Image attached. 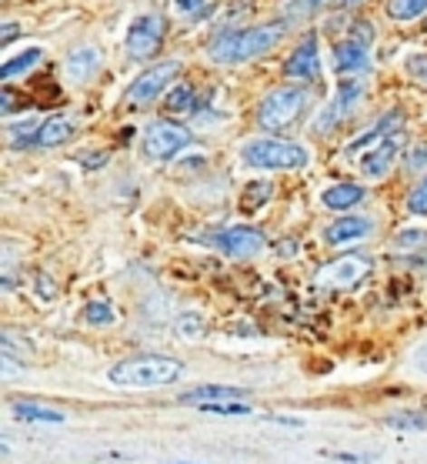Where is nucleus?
I'll return each instance as SVG.
<instances>
[{
	"instance_id": "nucleus-23",
	"label": "nucleus",
	"mask_w": 427,
	"mask_h": 464,
	"mask_svg": "<svg viewBox=\"0 0 427 464\" xmlns=\"http://www.w3.org/2000/svg\"><path fill=\"white\" fill-rule=\"evenodd\" d=\"M83 321H87V324H111V321H114V307L107 304V301H91V304L83 307Z\"/></svg>"
},
{
	"instance_id": "nucleus-14",
	"label": "nucleus",
	"mask_w": 427,
	"mask_h": 464,
	"mask_svg": "<svg viewBox=\"0 0 427 464\" xmlns=\"http://www.w3.org/2000/svg\"><path fill=\"white\" fill-rule=\"evenodd\" d=\"M334 61H337V71H341V74L367 71V63H371V57H367V44L347 37L345 44H337V57H334Z\"/></svg>"
},
{
	"instance_id": "nucleus-2",
	"label": "nucleus",
	"mask_w": 427,
	"mask_h": 464,
	"mask_svg": "<svg viewBox=\"0 0 427 464\" xmlns=\"http://www.w3.org/2000/svg\"><path fill=\"white\" fill-rule=\"evenodd\" d=\"M184 374V364L167 354H141V358H127L114 364L111 381L117 388H164L174 384Z\"/></svg>"
},
{
	"instance_id": "nucleus-6",
	"label": "nucleus",
	"mask_w": 427,
	"mask_h": 464,
	"mask_svg": "<svg viewBox=\"0 0 427 464\" xmlns=\"http://www.w3.org/2000/svg\"><path fill=\"white\" fill-rule=\"evenodd\" d=\"M190 144V134L174 121H154V124L144 130V140H141V150L144 158L150 160H167L174 158L178 150H184Z\"/></svg>"
},
{
	"instance_id": "nucleus-18",
	"label": "nucleus",
	"mask_w": 427,
	"mask_h": 464,
	"mask_svg": "<svg viewBox=\"0 0 427 464\" xmlns=\"http://www.w3.org/2000/svg\"><path fill=\"white\" fill-rule=\"evenodd\" d=\"M97 63H101V53H97L94 47H83V51L67 57V74H71L73 81H87V77L97 71Z\"/></svg>"
},
{
	"instance_id": "nucleus-33",
	"label": "nucleus",
	"mask_w": 427,
	"mask_h": 464,
	"mask_svg": "<svg viewBox=\"0 0 427 464\" xmlns=\"http://www.w3.org/2000/svg\"><path fill=\"white\" fill-rule=\"evenodd\" d=\"M417 364H421V368L427 371V344H424V351H421V354H417Z\"/></svg>"
},
{
	"instance_id": "nucleus-13",
	"label": "nucleus",
	"mask_w": 427,
	"mask_h": 464,
	"mask_svg": "<svg viewBox=\"0 0 427 464\" xmlns=\"http://www.w3.org/2000/svg\"><path fill=\"white\" fill-rule=\"evenodd\" d=\"M374 231V224L367 221V218H337V221L327 227V244H334V247H341V244H351V241H361L364 234H371Z\"/></svg>"
},
{
	"instance_id": "nucleus-30",
	"label": "nucleus",
	"mask_w": 427,
	"mask_h": 464,
	"mask_svg": "<svg viewBox=\"0 0 427 464\" xmlns=\"http://www.w3.org/2000/svg\"><path fill=\"white\" fill-rule=\"evenodd\" d=\"M178 331H180V334H184V338H188V334H190V338H198V334H200V324H198V317H194V314H190V317H180Z\"/></svg>"
},
{
	"instance_id": "nucleus-27",
	"label": "nucleus",
	"mask_w": 427,
	"mask_h": 464,
	"mask_svg": "<svg viewBox=\"0 0 427 464\" xmlns=\"http://www.w3.org/2000/svg\"><path fill=\"white\" fill-rule=\"evenodd\" d=\"M407 208H411V214H427V180H421V184L411 190Z\"/></svg>"
},
{
	"instance_id": "nucleus-1",
	"label": "nucleus",
	"mask_w": 427,
	"mask_h": 464,
	"mask_svg": "<svg viewBox=\"0 0 427 464\" xmlns=\"http://www.w3.org/2000/svg\"><path fill=\"white\" fill-rule=\"evenodd\" d=\"M287 27L284 24H264V27H247V31H224L210 44V57L218 63H240L257 53H267L284 41Z\"/></svg>"
},
{
	"instance_id": "nucleus-9",
	"label": "nucleus",
	"mask_w": 427,
	"mask_h": 464,
	"mask_svg": "<svg viewBox=\"0 0 427 464\" xmlns=\"http://www.w3.org/2000/svg\"><path fill=\"white\" fill-rule=\"evenodd\" d=\"M210 244L228 257H254L264 251V234L257 227H230L210 237Z\"/></svg>"
},
{
	"instance_id": "nucleus-21",
	"label": "nucleus",
	"mask_w": 427,
	"mask_h": 464,
	"mask_svg": "<svg viewBox=\"0 0 427 464\" xmlns=\"http://www.w3.org/2000/svg\"><path fill=\"white\" fill-rule=\"evenodd\" d=\"M387 14L394 21H414V17L427 14V0H387Z\"/></svg>"
},
{
	"instance_id": "nucleus-4",
	"label": "nucleus",
	"mask_w": 427,
	"mask_h": 464,
	"mask_svg": "<svg viewBox=\"0 0 427 464\" xmlns=\"http://www.w3.org/2000/svg\"><path fill=\"white\" fill-rule=\"evenodd\" d=\"M304 107H307V91L304 87H281V91H274V94H267L261 101L257 124L267 127V130H284L304 114Z\"/></svg>"
},
{
	"instance_id": "nucleus-17",
	"label": "nucleus",
	"mask_w": 427,
	"mask_h": 464,
	"mask_svg": "<svg viewBox=\"0 0 427 464\" xmlns=\"http://www.w3.org/2000/svg\"><path fill=\"white\" fill-rule=\"evenodd\" d=\"M361 201H364V188H357V184H334V188L324 190V204L331 211H347Z\"/></svg>"
},
{
	"instance_id": "nucleus-8",
	"label": "nucleus",
	"mask_w": 427,
	"mask_h": 464,
	"mask_svg": "<svg viewBox=\"0 0 427 464\" xmlns=\"http://www.w3.org/2000/svg\"><path fill=\"white\" fill-rule=\"evenodd\" d=\"M180 74V63L178 61H164V63H154L150 71H144V74L137 77L134 84H131V91H127V101L131 104H150V101H157V97L164 94L167 84L174 81V77Z\"/></svg>"
},
{
	"instance_id": "nucleus-31",
	"label": "nucleus",
	"mask_w": 427,
	"mask_h": 464,
	"mask_svg": "<svg viewBox=\"0 0 427 464\" xmlns=\"http://www.w3.org/2000/svg\"><path fill=\"white\" fill-rule=\"evenodd\" d=\"M178 14H200L204 11V0H174Z\"/></svg>"
},
{
	"instance_id": "nucleus-16",
	"label": "nucleus",
	"mask_w": 427,
	"mask_h": 464,
	"mask_svg": "<svg viewBox=\"0 0 427 464\" xmlns=\"http://www.w3.org/2000/svg\"><path fill=\"white\" fill-rule=\"evenodd\" d=\"M73 127L67 117H51V121H44L41 130L34 134V144H41V148H57L63 140H71Z\"/></svg>"
},
{
	"instance_id": "nucleus-5",
	"label": "nucleus",
	"mask_w": 427,
	"mask_h": 464,
	"mask_svg": "<svg viewBox=\"0 0 427 464\" xmlns=\"http://www.w3.org/2000/svg\"><path fill=\"white\" fill-rule=\"evenodd\" d=\"M367 271H371V261H367V257L347 254V257H337V261L324 264L321 271L314 275V287H321V291H347V287H354L357 281H364Z\"/></svg>"
},
{
	"instance_id": "nucleus-3",
	"label": "nucleus",
	"mask_w": 427,
	"mask_h": 464,
	"mask_svg": "<svg viewBox=\"0 0 427 464\" xmlns=\"http://www.w3.org/2000/svg\"><path fill=\"white\" fill-rule=\"evenodd\" d=\"M240 158H244V164H250V168L287 170V168H304V164H307V150H304L301 144H291V140L261 138V140L244 144Z\"/></svg>"
},
{
	"instance_id": "nucleus-12",
	"label": "nucleus",
	"mask_w": 427,
	"mask_h": 464,
	"mask_svg": "<svg viewBox=\"0 0 427 464\" xmlns=\"http://www.w3.org/2000/svg\"><path fill=\"white\" fill-rule=\"evenodd\" d=\"M361 91H364V87H361V81H345V84H341V91H337V97H334V104L327 107V114L317 117V130H327V127H334L337 121H345V117L354 111Z\"/></svg>"
},
{
	"instance_id": "nucleus-11",
	"label": "nucleus",
	"mask_w": 427,
	"mask_h": 464,
	"mask_svg": "<svg viewBox=\"0 0 427 464\" xmlns=\"http://www.w3.org/2000/svg\"><path fill=\"white\" fill-rule=\"evenodd\" d=\"M287 77H297V81H314L321 77V53H317V41L307 37V41L291 53V61L284 63Z\"/></svg>"
},
{
	"instance_id": "nucleus-25",
	"label": "nucleus",
	"mask_w": 427,
	"mask_h": 464,
	"mask_svg": "<svg viewBox=\"0 0 427 464\" xmlns=\"http://www.w3.org/2000/svg\"><path fill=\"white\" fill-rule=\"evenodd\" d=\"M404 67H407V74H411V81L427 84V53H411Z\"/></svg>"
},
{
	"instance_id": "nucleus-22",
	"label": "nucleus",
	"mask_w": 427,
	"mask_h": 464,
	"mask_svg": "<svg viewBox=\"0 0 427 464\" xmlns=\"http://www.w3.org/2000/svg\"><path fill=\"white\" fill-rule=\"evenodd\" d=\"M190 107H194V91H190L188 84H178L170 91V97H167V111H170V114H184Z\"/></svg>"
},
{
	"instance_id": "nucleus-10",
	"label": "nucleus",
	"mask_w": 427,
	"mask_h": 464,
	"mask_svg": "<svg viewBox=\"0 0 427 464\" xmlns=\"http://www.w3.org/2000/svg\"><path fill=\"white\" fill-rule=\"evenodd\" d=\"M401 144H404V134H401V127H397L387 138L374 140V148L367 150L364 160H361V170H364L367 178H384L387 170L394 168L397 154H401Z\"/></svg>"
},
{
	"instance_id": "nucleus-28",
	"label": "nucleus",
	"mask_w": 427,
	"mask_h": 464,
	"mask_svg": "<svg viewBox=\"0 0 427 464\" xmlns=\"http://www.w3.org/2000/svg\"><path fill=\"white\" fill-rule=\"evenodd\" d=\"M387 424H394V428H427V414H411V411H404V414H394Z\"/></svg>"
},
{
	"instance_id": "nucleus-29",
	"label": "nucleus",
	"mask_w": 427,
	"mask_h": 464,
	"mask_svg": "<svg viewBox=\"0 0 427 464\" xmlns=\"http://www.w3.org/2000/svg\"><path fill=\"white\" fill-rule=\"evenodd\" d=\"M407 168H411V170H427V144H417V148L407 154Z\"/></svg>"
},
{
	"instance_id": "nucleus-7",
	"label": "nucleus",
	"mask_w": 427,
	"mask_h": 464,
	"mask_svg": "<svg viewBox=\"0 0 427 464\" xmlns=\"http://www.w3.org/2000/svg\"><path fill=\"white\" fill-rule=\"evenodd\" d=\"M164 17L160 14H144V17H137L131 24V31H127V53L134 57V61H147V57H154L160 41H164Z\"/></svg>"
},
{
	"instance_id": "nucleus-15",
	"label": "nucleus",
	"mask_w": 427,
	"mask_h": 464,
	"mask_svg": "<svg viewBox=\"0 0 427 464\" xmlns=\"http://www.w3.org/2000/svg\"><path fill=\"white\" fill-rule=\"evenodd\" d=\"M244 391L240 388H224V384H200L180 394V404H210V401H240Z\"/></svg>"
},
{
	"instance_id": "nucleus-24",
	"label": "nucleus",
	"mask_w": 427,
	"mask_h": 464,
	"mask_svg": "<svg viewBox=\"0 0 427 464\" xmlns=\"http://www.w3.org/2000/svg\"><path fill=\"white\" fill-rule=\"evenodd\" d=\"M200 411H210V414H247L250 404H244V401H210V404H200Z\"/></svg>"
},
{
	"instance_id": "nucleus-20",
	"label": "nucleus",
	"mask_w": 427,
	"mask_h": 464,
	"mask_svg": "<svg viewBox=\"0 0 427 464\" xmlns=\"http://www.w3.org/2000/svg\"><path fill=\"white\" fill-rule=\"evenodd\" d=\"M14 414L17 418H24V421H44V424H61L63 414L57 411V408H44V404H14Z\"/></svg>"
},
{
	"instance_id": "nucleus-26",
	"label": "nucleus",
	"mask_w": 427,
	"mask_h": 464,
	"mask_svg": "<svg viewBox=\"0 0 427 464\" xmlns=\"http://www.w3.org/2000/svg\"><path fill=\"white\" fill-rule=\"evenodd\" d=\"M424 244H427V234L424 231H401L394 237L397 251H414V247H424Z\"/></svg>"
},
{
	"instance_id": "nucleus-32",
	"label": "nucleus",
	"mask_w": 427,
	"mask_h": 464,
	"mask_svg": "<svg viewBox=\"0 0 427 464\" xmlns=\"http://www.w3.org/2000/svg\"><path fill=\"white\" fill-rule=\"evenodd\" d=\"M14 34H17V27H14V24H7V31H4V37H0V44H11V41H14Z\"/></svg>"
},
{
	"instance_id": "nucleus-19",
	"label": "nucleus",
	"mask_w": 427,
	"mask_h": 464,
	"mask_svg": "<svg viewBox=\"0 0 427 464\" xmlns=\"http://www.w3.org/2000/svg\"><path fill=\"white\" fill-rule=\"evenodd\" d=\"M41 47H31V51H24L21 57H11V61L0 67V81H14L17 74H27L31 67H37L41 63Z\"/></svg>"
},
{
	"instance_id": "nucleus-34",
	"label": "nucleus",
	"mask_w": 427,
	"mask_h": 464,
	"mask_svg": "<svg viewBox=\"0 0 427 464\" xmlns=\"http://www.w3.org/2000/svg\"><path fill=\"white\" fill-rule=\"evenodd\" d=\"M345 4H357V0H345Z\"/></svg>"
}]
</instances>
